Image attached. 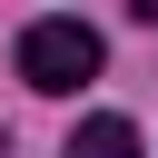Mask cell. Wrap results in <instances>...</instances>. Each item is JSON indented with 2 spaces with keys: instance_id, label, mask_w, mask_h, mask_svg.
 Segmentation results:
<instances>
[{
  "instance_id": "obj_1",
  "label": "cell",
  "mask_w": 158,
  "mask_h": 158,
  "mask_svg": "<svg viewBox=\"0 0 158 158\" xmlns=\"http://www.w3.org/2000/svg\"><path fill=\"white\" fill-rule=\"evenodd\" d=\"M20 79L49 89V99H69L79 79H99V30L89 20H30L20 30Z\"/></svg>"
},
{
  "instance_id": "obj_2",
  "label": "cell",
  "mask_w": 158,
  "mask_h": 158,
  "mask_svg": "<svg viewBox=\"0 0 158 158\" xmlns=\"http://www.w3.org/2000/svg\"><path fill=\"white\" fill-rule=\"evenodd\" d=\"M69 158H148V138L109 109V118H79V128H69Z\"/></svg>"
}]
</instances>
